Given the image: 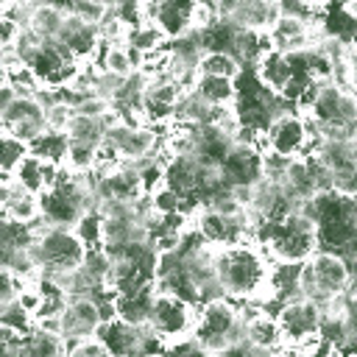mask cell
Masks as SVG:
<instances>
[{"mask_svg": "<svg viewBox=\"0 0 357 357\" xmlns=\"http://www.w3.org/2000/svg\"><path fill=\"white\" fill-rule=\"evenodd\" d=\"M0 120L6 131L33 142L47 131V106L36 95H17L8 106L0 109Z\"/></svg>", "mask_w": 357, "mask_h": 357, "instance_id": "obj_13", "label": "cell"}, {"mask_svg": "<svg viewBox=\"0 0 357 357\" xmlns=\"http://www.w3.org/2000/svg\"><path fill=\"white\" fill-rule=\"evenodd\" d=\"M56 42H59V45L70 53V59L78 61V64H89V61L95 59V53L103 47L100 25L86 22V20H81V17L73 14V11L67 14L64 28H61V33H59Z\"/></svg>", "mask_w": 357, "mask_h": 357, "instance_id": "obj_15", "label": "cell"}, {"mask_svg": "<svg viewBox=\"0 0 357 357\" xmlns=\"http://www.w3.org/2000/svg\"><path fill=\"white\" fill-rule=\"evenodd\" d=\"M257 75H259V81L268 86V89H273V92H284V86L290 84V78H293V64H290V56L287 53H282V50H276V47H271L259 61H257Z\"/></svg>", "mask_w": 357, "mask_h": 357, "instance_id": "obj_23", "label": "cell"}, {"mask_svg": "<svg viewBox=\"0 0 357 357\" xmlns=\"http://www.w3.org/2000/svg\"><path fill=\"white\" fill-rule=\"evenodd\" d=\"M254 240L265 245L276 262H307L321 248L318 223L304 209H296L279 220H257Z\"/></svg>", "mask_w": 357, "mask_h": 357, "instance_id": "obj_2", "label": "cell"}, {"mask_svg": "<svg viewBox=\"0 0 357 357\" xmlns=\"http://www.w3.org/2000/svg\"><path fill=\"white\" fill-rule=\"evenodd\" d=\"M73 229L86 243V248H100L103 245V212L100 209H86Z\"/></svg>", "mask_w": 357, "mask_h": 357, "instance_id": "obj_32", "label": "cell"}, {"mask_svg": "<svg viewBox=\"0 0 357 357\" xmlns=\"http://www.w3.org/2000/svg\"><path fill=\"white\" fill-rule=\"evenodd\" d=\"M321 25L312 17H301V14H279L271 25H268V39L271 47L282 50V53H296V50H307L315 47L321 42Z\"/></svg>", "mask_w": 357, "mask_h": 357, "instance_id": "obj_11", "label": "cell"}, {"mask_svg": "<svg viewBox=\"0 0 357 357\" xmlns=\"http://www.w3.org/2000/svg\"><path fill=\"white\" fill-rule=\"evenodd\" d=\"M0 28H3V47H14L20 42V36L25 33V25L20 20H14L11 14H3Z\"/></svg>", "mask_w": 357, "mask_h": 357, "instance_id": "obj_35", "label": "cell"}, {"mask_svg": "<svg viewBox=\"0 0 357 357\" xmlns=\"http://www.w3.org/2000/svg\"><path fill=\"white\" fill-rule=\"evenodd\" d=\"M73 114H75V106H73V103H67V100H61V98L53 100V103L47 106V128L67 134V126H70Z\"/></svg>", "mask_w": 357, "mask_h": 357, "instance_id": "obj_34", "label": "cell"}, {"mask_svg": "<svg viewBox=\"0 0 357 357\" xmlns=\"http://www.w3.org/2000/svg\"><path fill=\"white\" fill-rule=\"evenodd\" d=\"M245 343H248V351H273V349H284V337H282L279 318L271 315L265 307H257V310L245 312Z\"/></svg>", "mask_w": 357, "mask_h": 357, "instance_id": "obj_18", "label": "cell"}, {"mask_svg": "<svg viewBox=\"0 0 357 357\" xmlns=\"http://www.w3.org/2000/svg\"><path fill=\"white\" fill-rule=\"evenodd\" d=\"M103 321H106V312L95 296H70V301L59 315V332L64 335L67 343H73L78 337L98 335Z\"/></svg>", "mask_w": 357, "mask_h": 357, "instance_id": "obj_14", "label": "cell"}, {"mask_svg": "<svg viewBox=\"0 0 357 357\" xmlns=\"http://www.w3.org/2000/svg\"><path fill=\"white\" fill-rule=\"evenodd\" d=\"M103 145H109V148H112L120 159H126V162H139V159L156 153L159 137H156V131H153L151 123H148V126H137V123L120 117L117 123L109 126Z\"/></svg>", "mask_w": 357, "mask_h": 357, "instance_id": "obj_12", "label": "cell"}, {"mask_svg": "<svg viewBox=\"0 0 357 357\" xmlns=\"http://www.w3.org/2000/svg\"><path fill=\"white\" fill-rule=\"evenodd\" d=\"M33 229H36V237L31 243V257L39 268V276H47L61 284L67 273L84 265L89 248L75 234L73 226H53L45 218H39Z\"/></svg>", "mask_w": 357, "mask_h": 357, "instance_id": "obj_3", "label": "cell"}, {"mask_svg": "<svg viewBox=\"0 0 357 357\" xmlns=\"http://www.w3.org/2000/svg\"><path fill=\"white\" fill-rule=\"evenodd\" d=\"M67 346L70 343L64 340L61 332L36 326L22 343V357H59V354H67Z\"/></svg>", "mask_w": 357, "mask_h": 357, "instance_id": "obj_26", "label": "cell"}, {"mask_svg": "<svg viewBox=\"0 0 357 357\" xmlns=\"http://www.w3.org/2000/svg\"><path fill=\"white\" fill-rule=\"evenodd\" d=\"M3 218L17 223H36L42 218V195L22 187L14 176H3Z\"/></svg>", "mask_w": 357, "mask_h": 357, "instance_id": "obj_17", "label": "cell"}, {"mask_svg": "<svg viewBox=\"0 0 357 357\" xmlns=\"http://www.w3.org/2000/svg\"><path fill=\"white\" fill-rule=\"evenodd\" d=\"M198 73L237 78V75L243 73V64H240L229 50H204V56H201V61H198Z\"/></svg>", "mask_w": 357, "mask_h": 357, "instance_id": "obj_29", "label": "cell"}, {"mask_svg": "<svg viewBox=\"0 0 357 357\" xmlns=\"http://www.w3.org/2000/svg\"><path fill=\"white\" fill-rule=\"evenodd\" d=\"M100 340L106 343L109 354H139V337H142V326L126 324L117 315L106 318L103 326L98 329Z\"/></svg>", "mask_w": 357, "mask_h": 357, "instance_id": "obj_21", "label": "cell"}, {"mask_svg": "<svg viewBox=\"0 0 357 357\" xmlns=\"http://www.w3.org/2000/svg\"><path fill=\"white\" fill-rule=\"evenodd\" d=\"M354 151H357V137H354Z\"/></svg>", "mask_w": 357, "mask_h": 357, "instance_id": "obj_36", "label": "cell"}, {"mask_svg": "<svg viewBox=\"0 0 357 357\" xmlns=\"http://www.w3.org/2000/svg\"><path fill=\"white\" fill-rule=\"evenodd\" d=\"M279 326H282V337H284V349H301L304 343H310L312 337L321 335V321H324V307L312 298H290L284 304H279L276 310Z\"/></svg>", "mask_w": 357, "mask_h": 357, "instance_id": "obj_9", "label": "cell"}, {"mask_svg": "<svg viewBox=\"0 0 357 357\" xmlns=\"http://www.w3.org/2000/svg\"><path fill=\"white\" fill-rule=\"evenodd\" d=\"M153 296H156V284H142V287H134V290H120V293L112 296L114 315L120 321H126V324L145 326L148 315H151Z\"/></svg>", "mask_w": 357, "mask_h": 357, "instance_id": "obj_20", "label": "cell"}, {"mask_svg": "<svg viewBox=\"0 0 357 357\" xmlns=\"http://www.w3.org/2000/svg\"><path fill=\"white\" fill-rule=\"evenodd\" d=\"M198 310H201V304H195V301H190V298H184L173 290H159L156 287L151 315H148V326L156 335H162L165 340L192 335V329L198 324Z\"/></svg>", "mask_w": 357, "mask_h": 357, "instance_id": "obj_8", "label": "cell"}, {"mask_svg": "<svg viewBox=\"0 0 357 357\" xmlns=\"http://www.w3.org/2000/svg\"><path fill=\"white\" fill-rule=\"evenodd\" d=\"M215 109L209 100H204L195 89H187L178 100V109H176V120L181 123H192V126H212L215 120Z\"/></svg>", "mask_w": 357, "mask_h": 357, "instance_id": "obj_27", "label": "cell"}, {"mask_svg": "<svg viewBox=\"0 0 357 357\" xmlns=\"http://www.w3.org/2000/svg\"><path fill=\"white\" fill-rule=\"evenodd\" d=\"M254 145L262 151V153H279V156H287V159H296V156H307V151L318 145V139L312 137V128H310V120L304 112H282L276 114L265 131L257 134Z\"/></svg>", "mask_w": 357, "mask_h": 357, "instance_id": "obj_6", "label": "cell"}, {"mask_svg": "<svg viewBox=\"0 0 357 357\" xmlns=\"http://www.w3.org/2000/svg\"><path fill=\"white\" fill-rule=\"evenodd\" d=\"M192 335L204 351H234L245 343V312L229 296L206 298L201 301Z\"/></svg>", "mask_w": 357, "mask_h": 357, "instance_id": "obj_4", "label": "cell"}, {"mask_svg": "<svg viewBox=\"0 0 357 357\" xmlns=\"http://www.w3.org/2000/svg\"><path fill=\"white\" fill-rule=\"evenodd\" d=\"M192 226L209 245L223 248V245L254 240L257 218L251 215V209H245V212H223V209H215V206L204 204V206H198L192 212Z\"/></svg>", "mask_w": 357, "mask_h": 357, "instance_id": "obj_7", "label": "cell"}, {"mask_svg": "<svg viewBox=\"0 0 357 357\" xmlns=\"http://www.w3.org/2000/svg\"><path fill=\"white\" fill-rule=\"evenodd\" d=\"M195 3L198 0H159L148 8V20H153L167 39H178L195 28Z\"/></svg>", "mask_w": 357, "mask_h": 357, "instance_id": "obj_16", "label": "cell"}, {"mask_svg": "<svg viewBox=\"0 0 357 357\" xmlns=\"http://www.w3.org/2000/svg\"><path fill=\"white\" fill-rule=\"evenodd\" d=\"M351 262L335 248H318L301 265V296L318 301L321 307L337 296H346L351 284Z\"/></svg>", "mask_w": 357, "mask_h": 357, "instance_id": "obj_5", "label": "cell"}, {"mask_svg": "<svg viewBox=\"0 0 357 357\" xmlns=\"http://www.w3.org/2000/svg\"><path fill=\"white\" fill-rule=\"evenodd\" d=\"M271 268H273V257L257 240L215 248V271L220 290L234 301H248V304L273 301Z\"/></svg>", "mask_w": 357, "mask_h": 357, "instance_id": "obj_1", "label": "cell"}, {"mask_svg": "<svg viewBox=\"0 0 357 357\" xmlns=\"http://www.w3.org/2000/svg\"><path fill=\"white\" fill-rule=\"evenodd\" d=\"M28 153H31V142H25L22 137H17V134H11V131L3 128V153H0L3 176H11L22 165V159Z\"/></svg>", "mask_w": 357, "mask_h": 357, "instance_id": "obj_31", "label": "cell"}, {"mask_svg": "<svg viewBox=\"0 0 357 357\" xmlns=\"http://www.w3.org/2000/svg\"><path fill=\"white\" fill-rule=\"evenodd\" d=\"M67 354H73V357H106L109 349H106V343L100 340V335H89V337L73 340V343L67 346Z\"/></svg>", "mask_w": 357, "mask_h": 357, "instance_id": "obj_33", "label": "cell"}, {"mask_svg": "<svg viewBox=\"0 0 357 357\" xmlns=\"http://www.w3.org/2000/svg\"><path fill=\"white\" fill-rule=\"evenodd\" d=\"M192 89H195L204 100H209L212 106H234V103H237V78L198 73V81H195Z\"/></svg>", "mask_w": 357, "mask_h": 357, "instance_id": "obj_25", "label": "cell"}, {"mask_svg": "<svg viewBox=\"0 0 357 357\" xmlns=\"http://www.w3.org/2000/svg\"><path fill=\"white\" fill-rule=\"evenodd\" d=\"M67 148H70V139L64 131H53L47 128L45 134H39L33 142H31V153L42 156V159H53V162H61L67 159Z\"/></svg>", "mask_w": 357, "mask_h": 357, "instance_id": "obj_30", "label": "cell"}, {"mask_svg": "<svg viewBox=\"0 0 357 357\" xmlns=\"http://www.w3.org/2000/svg\"><path fill=\"white\" fill-rule=\"evenodd\" d=\"M0 326H8L20 335H31L36 329V315L20 298L0 301Z\"/></svg>", "mask_w": 357, "mask_h": 357, "instance_id": "obj_28", "label": "cell"}, {"mask_svg": "<svg viewBox=\"0 0 357 357\" xmlns=\"http://www.w3.org/2000/svg\"><path fill=\"white\" fill-rule=\"evenodd\" d=\"M279 14H282V8L273 0H240L226 20H231L237 28H259V31H268V25Z\"/></svg>", "mask_w": 357, "mask_h": 357, "instance_id": "obj_22", "label": "cell"}, {"mask_svg": "<svg viewBox=\"0 0 357 357\" xmlns=\"http://www.w3.org/2000/svg\"><path fill=\"white\" fill-rule=\"evenodd\" d=\"M64 173V165L61 162H53V159H42L36 153H28L22 159V165L11 173L22 187H28L31 192H47Z\"/></svg>", "mask_w": 357, "mask_h": 357, "instance_id": "obj_19", "label": "cell"}, {"mask_svg": "<svg viewBox=\"0 0 357 357\" xmlns=\"http://www.w3.org/2000/svg\"><path fill=\"white\" fill-rule=\"evenodd\" d=\"M67 14H70V11H64V8H59L56 3L45 0V3H39V6L31 11V17H28V31H31L36 39H42V42L59 39Z\"/></svg>", "mask_w": 357, "mask_h": 357, "instance_id": "obj_24", "label": "cell"}, {"mask_svg": "<svg viewBox=\"0 0 357 357\" xmlns=\"http://www.w3.org/2000/svg\"><path fill=\"white\" fill-rule=\"evenodd\" d=\"M187 89L170 78L167 73H159V75H148V86H145V95H142V106H139V117L151 126H165L170 120H176V109H178V100Z\"/></svg>", "mask_w": 357, "mask_h": 357, "instance_id": "obj_10", "label": "cell"}]
</instances>
